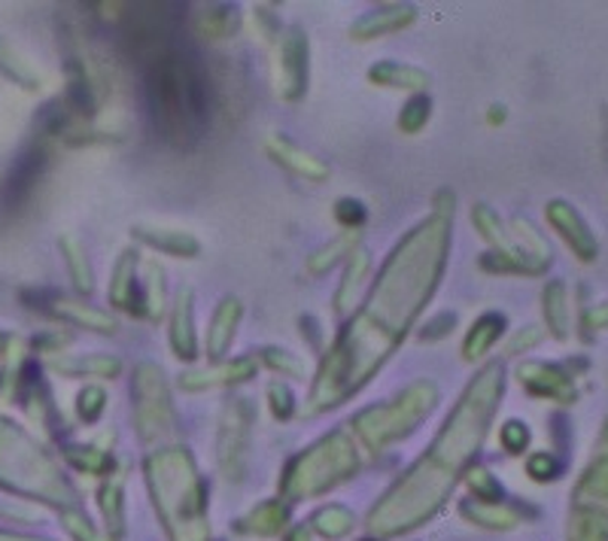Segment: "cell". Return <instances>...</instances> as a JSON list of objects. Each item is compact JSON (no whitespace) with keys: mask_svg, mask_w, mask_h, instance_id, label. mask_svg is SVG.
I'll return each instance as SVG.
<instances>
[{"mask_svg":"<svg viewBox=\"0 0 608 541\" xmlns=\"http://www.w3.org/2000/svg\"><path fill=\"white\" fill-rule=\"evenodd\" d=\"M454 228L451 216L430 213L420 220L381 265L369 298L350 314L332 347L322 354L310 384L305 414H326L369 387L390 356L402 347L411 326H418L435 289L442 286L451 259Z\"/></svg>","mask_w":608,"mask_h":541,"instance_id":"cell-1","label":"cell"},{"mask_svg":"<svg viewBox=\"0 0 608 541\" xmlns=\"http://www.w3.org/2000/svg\"><path fill=\"white\" fill-rule=\"evenodd\" d=\"M505 399V365L499 359L481 365L477 375L465 384L442 429L414 466L387 490L378 506L371 508L369 530L383 539H395L432 520L454 493L472 459L484 448L490 423Z\"/></svg>","mask_w":608,"mask_h":541,"instance_id":"cell-2","label":"cell"},{"mask_svg":"<svg viewBox=\"0 0 608 541\" xmlns=\"http://www.w3.org/2000/svg\"><path fill=\"white\" fill-rule=\"evenodd\" d=\"M144 94L158 134L179 150H189L210 122V73L192 52L167 47L146 61Z\"/></svg>","mask_w":608,"mask_h":541,"instance_id":"cell-3","label":"cell"},{"mask_svg":"<svg viewBox=\"0 0 608 541\" xmlns=\"http://www.w3.org/2000/svg\"><path fill=\"white\" fill-rule=\"evenodd\" d=\"M144 478L171 541H210V496L186 448H158L144 459Z\"/></svg>","mask_w":608,"mask_h":541,"instance_id":"cell-4","label":"cell"},{"mask_svg":"<svg viewBox=\"0 0 608 541\" xmlns=\"http://www.w3.org/2000/svg\"><path fill=\"white\" fill-rule=\"evenodd\" d=\"M442 399V389L430 377H420L414 384H408L402 392H395L393 399L383 405H369L350 420L353 436H357L359 448H365L369 453H383L393 445H399L402 438H408L418 429Z\"/></svg>","mask_w":608,"mask_h":541,"instance_id":"cell-5","label":"cell"},{"mask_svg":"<svg viewBox=\"0 0 608 541\" xmlns=\"http://www.w3.org/2000/svg\"><path fill=\"white\" fill-rule=\"evenodd\" d=\"M362 457H359L357 438H350L341 429L326 432L320 441L289 459L280 474V499H313L334 490L338 483L350 481L359 474Z\"/></svg>","mask_w":608,"mask_h":541,"instance_id":"cell-6","label":"cell"},{"mask_svg":"<svg viewBox=\"0 0 608 541\" xmlns=\"http://www.w3.org/2000/svg\"><path fill=\"white\" fill-rule=\"evenodd\" d=\"M566 541H608V417L569 506Z\"/></svg>","mask_w":608,"mask_h":541,"instance_id":"cell-7","label":"cell"},{"mask_svg":"<svg viewBox=\"0 0 608 541\" xmlns=\"http://www.w3.org/2000/svg\"><path fill=\"white\" fill-rule=\"evenodd\" d=\"M134 432L144 445H155L174 432V401L167 389L165 371L155 363H141L134 368Z\"/></svg>","mask_w":608,"mask_h":541,"instance_id":"cell-8","label":"cell"},{"mask_svg":"<svg viewBox=\"0 0 608 541\" xmlns=\"http://www.w3.org/2000/svg\"><path fill=\"white\" fill-rule=\"evenodd\" d=\"M253 423H256V411L250 399L235 396L226 401V408L219 414V429H216V462L226 481H240L247 471Z\"/></svg>","mask_w":608,"mask_h":541,"instance_id":"cell-9","label":"cell"},{"mask_svg":"<svg viewBox=\"0 0 608 541\" xmlns=\"http://www.w3.org/2000/svg\"><path fill=\"white\" fill-rule=\"evenodd\" d=\"M271 80L277 98L287 104H299L310 83V40L299 24L280 31L271 59Z\"/></svg>","mask_w":608,"mask_h":541,"instance_id":"cell-10","label":"cell"},{"mask_svg":"<svg viewBox=\"0 0 608 541\" xmlns=\"http://www.w3.org/2000/svg\"><path fill=\"white\" fill-rule=\"evenodd\" d=\"M517 380L521 387L536 396V399L557 401V405H575L578 401V387L569 368L557 363H542V359H529V363L517 365Z\"/></svg>","mask_w":608,"mask_h":541,"instance_id":"cell-11","label":"cell"},{"mask_svg":"<svg viewBox=\"0 0 608 541\" xmlns=\"http://www.w3.org/2000/svg\"><path fill=\"white\" fill-rule=\"evenodd\" d=\"M545 220L554 225V232L566 241V247L573 249L578 262H594L599 256V241L590 232V225L581 213L575 211L566 198L548 201L545 207Z\"/></svg>","mask_w":608,"mask_h":541,"instance_id":"cell-12","label":"cell"},{"mask_svg":"<svg viewBox=\"0 0 608 541\" xmlns=\"http://www.w3.org/2000/svg\"><path fill=\"white\" fill-rule=\"evenodd\" d=\"M414 22H418V7H411V3H383V7H374V10L359 16L357 22L350 24V40L369 43V40H378V37L399 34V31H405Z\"/></svg>","mask_w":608,"mask_h":541,"instance_id":"cell-13","label":"cell"},{"mask_svg":"<svg viewBox=\"0 0 608 541\" xmlns=\"http://www.w3.org/2000/svg\"><path fill=\"white\" fill-rule=\"evenodd\" d=\"M259 371V356H238V359H226V363H216L204 371H189V375H179V387L186 392H204V389L216 387H238L253 380V375Z\"/></svg>","mask_w":608,"mask_h":541,"instance_id":"cell-14","label":"cell"},{"mask_svg":"<svg viewBox=\"0 0 608 541\" xmlns=\"http://www.w3.org/2000/svg\"><path fill=\"white\" fill-rule=\"evenodd\" d=\"M167 341L179 363H192L198 356V335H195V293L192 286H179L171 319H167Z\"/></svg>","mask_w":608,"mask_h":541,"instance_id":"cell-15","label":"cell"},{"mask_svg":"<svg viewBox=\"0 0 608 541\" xmlns=\"http://www.w3.org/2000/svg\"><path fill=\"white\" fill-rule=\"evenodd\" d=\"M240 317H244V305H240L238 295H226L219 305H216L210 326H207V341H204V354L210 363H226L231 344L238 338Z\"/></svg>","mask_w":608,"mask_h":541,"instance_id":"cell-16","label":"cell"},{"mask_svg":"<svg viewBox=\"0 0 608 541\" xmlns=\"http://www.w3.org/2000/svg\"><path fill=\"white\" fill-rule=\"evenodd\" d=\"M265 153L271 155V162L280 167H287L289 174L308 180V183H322L329 180V165L320 162L317 155H310L308 150H301L299 143H292L284 134H268L265 137Z\"/></svg>","mask_w":608,"mask_h":541,"instance_id":"cell-17","label":"cell"},{"mask_svg":"<svg viewBox=\"0 0 608 541\" xmlns=\"http://www.w3.org/2000/svg\"><path fill=\"white\" fill-rule=\"evenodd\" d=\"M460 514H463L468 523H475L481 530L490 532H512L524 523L533 511L524 506H512V502H477V499H465L460 506Z\"/></svg>","mask_w":608,"mask_h":541,"instance_id":"cell-18","label":"cell"},{"mask_svg":"<svg viewBox=\"0 0 608 541\" xmlns=\"http://www.w3.org/2000/svg\"><path fill=\"white\" fill-rule=\"evenodd\" d=\"M132 235L146 244V247L162 249L167 256H177V259H198L202 256V241L186 232V228H167V225H146L137 223L132 228Z\"/></svg>","mask_w":608,"mask_h":541,"instance_id":"cell-19","label":"cell"},{"mask_svg":"<svg viewBox=\"0 0 608 541\" xmlns=\"http://www.w3.org/2000/svg\"><path fill=\"white\" fill-rule=\"evenodd\" d=\"M110 305L120 307L125 314H144V298H141V286H137V253L134 249H125L113 265Z\"/></svg>","mask_w":608,"mask_h":541,"instance_id":"cell-20","label":"cell"},{"mask_svg":"<svg viewBox=\"0 0 608 541\" xmlns=\"http://www.w3.org/2000/svg\"><path fill=\"white\" fill-rule=\"evenodd\" d=\"M508 235H512V244L517 249V256L524 262L526 274H545L550 268V247L545 237L538 235L529 220L524 216H514L508 223Z\"/></svg>","mask_w":608,"mask_h":541,"instance_id":"cell-21","label":"cell"},{"mask_svg":"<svg viewBox=\"0 0 608 541\" xmlns=\"http://www.w3.org/2000/svg\"><path fill=\"white\" fill-rule=\"evenodd\" d=\"M508 329V317L502 310H487L468 326L463 338V359L465 363H481L484 356L496 347L502 335Z\"/></svg>","mask_w":608,"mask_h":541,"instance_id":"cell-22","label":"cell"},{"mask_svg":"<svg viewBox=\"0 0 608 541\" xmlns=\"http://www.w3.org/2000/svg\"><path fill=\"white\" fill-rule=\"evenodd\" d=\"M369 83L378 89H395V92L423 94L430 85V73L405 61H378L369 68Z\"/></svg>","mask_w":608,"mask_h":541,"instance_id":"cell-23","label":"cell"},{"mask_svg":"<svg viewBox=\"0 0 608 541\" xmlns=\"http://www.w3.org/2000/svg\"><path fill=\"white\" fill-rule=\"evenodd\" d=\"M371 270V253L365 247H357L350 253V259H347L344 277L338 283V289H334V314L338 317H350L353 310H357L359 302V289H362V283L369 277Z\"/></svg>","mask_w":608,"mask_h":541,"instance_id":"cell-24","label":"cell"},{"mask_svg":"<svg viewBox=\"0 0 608 541\" xmlns=\"http://www.w3.org/2000/svg\"><path fill=\"white\" fill-rule=\"evenodd\" d=\"M289 527V506L284 499H268V502H259L253 508L250 514L235 523V530L240 535H259V539H271V535H280V532Z\"/></svg>","mask_w":608,"mask_h":541,"instance_id":"cell-25","label":"cell"},{"mask_svg":"<svg viewBox=\"0 0 608 541\" xmlns=\"http://www.w3.org/2000/svg\"><path fill=\"white\" fill-rule=\"evenodd\" d=\"M468 216H472V225H475L477 235L490 244V249H496L502 256H512L514 262H521V256H517V249L512 244V235H508V225L502 223V216L490 204H475ZM521 268H524V262H521Z\"/></svg>","mask_w":608,"mask_h":541,"instance_id":"cell-26","label":"cell"},{"mask_svg":"<svg viewBox=\"0 0 608 541\" xmlns=\"http://www.w3.org/2000/svg\"><path fill=\"white\" fill-rule=\"evenodd\" d=\"M97 506H101V514L107 520L110 541H120L122 532H125V474L122 471L110 474L107 481L101 483Z\"/></svg>","mask_w":608,"mask_h":541,"instance_id":"cell-27","label":"cell"},{"mask_svg":"<svg viewBox=\"0 0 608 541\" xmlns=\"http://www.w3.org/2000/svg\"><path fill=\"white\" fill-rule=\"evenodd\" d=\"M542 314H545V326H548L550 338L566 341L569 338V293H566V283L550 280L542 293Z\"/></svg>","mask_w":608,"mask_h":541,"instance_id":"cell-28","label":"cell"},{"mask_svg":"<svg viewBox=\"0 0 608 541\" xmlns=\"http://www.w3.org/2000/svg\"><path fill=\"white\" fill-rule=\"evenodd\" d=\"M310 532H317V535H322L326 541H341L347 539L350 532L357 530V514L350 511L347 506H338V502H332V506H322L317 508L313 514H310Z\"/></svg>","mask_w":608,"mask_h":541,"instance_id":"cell-29","label":"cell"},{"mask_svg":"<svg viewBox=\"0 0 608 541\" xmlns=\"http://www.w3.org/2000/svg\"><path fill=\"white\" fill-rule=\"evenodd\" d=\"M59 314L64 319H71L76 326H85V329L97 331V335H113V331L120 329L116 326V319L110 317L107 310H97L89 302H61Z\"/></svg>","mask_w":608,"mask_h":541,"instance_id":"cell-30","label":"cell"},{"mask_svg":"<svg viewBox=\"0 0 608 541\" xmlns=\"http://www.w3.org/2000/svg\"><path fill=\"white\" fill-rule=\"evenodd\" d=\"M61 371H68L71 377H104V380H113V377L122 375V359L110 354L76 356V359L61 363Z\"/></svg>","mask_w":608,"mask_h":541,"instance_id":"cell-31","label":"cell"},{"mask_svg":"<svg viewBox=\"0 0 608 541\" xmlns=\"http://www.w3.org/2000/svg\"><path fill=\"white\" fill-rule=\"evenodd\" d=\"M357 247H359V232H344V235H338L334 241H329V244L317 249V253H310L305 268H308V274H326V270L332 268L334 262H341L344 256H350Z\"/></svg>","mask_w":608,"mask_h":541,"instance_id":"cell-32","label":"cell"},{"mask_svg":"<svg viewBox=\"0 0 608 541\" xmlns=\"http://www.w3.org/2000/svg\"><path fill=\"white\" fill-rule=\"evenodd\" d=\"M238 12L231 7H210V10H202V16L195 19V28L198 34L210 37V40H226V37L238 34Z\"/></svg>","mask_w":608,"mask_h":541,"instance_id":"cell-33","label":"cell"},{"mask_svg":"<svg viewBox=\"0 0 608 541\" xmlns=\"http://www.w3.org/2000/svg\"><path fill=\"white\" fill-rule=\"evenodd\" d=\"M40 171H43V153H24L16 167H12L10 180H7V192H10V198H24L28 195V188L34 186V180L40 177Z\"/></svg>","mask_w":608,"mask_h":541,"instance_id":"cell-34","label":"cell"},{"mask_svg":"<svg viewBox=\"0 0 608 541\" xmlns=\"http://www.w3.org/2000/svg\"><path fill=\"white\" fill-rule=\"evenodd\" d=\"M144 270V314L150 319H162V310H165V268L158 259H146Z\"/></svg>","mask_w":608,"mask_h":541,"instance_id":"cell-35","label":"cell"},{"mask_svg":"<svg viewBox=\"0 0 608 541\" xmlns=\"http://www.w3.org/2000/svg\"><path fill=\"white\" fill-rule=\"evenodd\" d=\"M465 487H468V493L477 502H502L505 499V487L502 481L484 466H468V471L463 474Z\"/></svg>","mask_w":608,"mask_h":541,"instance_id":"cell-36","label":"cell"},{"mask_svg":"<svg viewBox=\"0 0 608 541\" xmlns=\"http://www.w3.org/2000/svg\"><path fill=\"white\" fill-rule=\"evenodd\" d=\"M61 249H64V259H68V268H71L73 286L80 289V293H92V265L85 259L83 247L76 244V237H61Z\"/></svg>","mask_w":608,"mask_h":541,"instance_id":"cell-37","label":"cell"},{"mask_svg":"<svg viewBox=\"0 0 608 541\" xmlns=\"http://www.w3.org/2000/svg\"><path fill=\"white\" fill-rule=\"evenodd\" d=\"M432 119V98L430 94H411L408 104L399 113V131L402 134H420L430 125Z\"/></svg>","mask_w":608,"mask_h":541,"instance_id":"cell-38","label":"cell"},{"mask_svg":"<svg viewBox=\"0 0 608 541\" xmlns=\"http://www.w3.org/2000/svg\"><path fill=\"white\" fill-rule=\"evenodd\" d=\"M68 459L71 466L89 474H113L116 469V459L107 448H68Z\"/></svg>","mask_w":608,"mask_h":541,"instance_id":"cell-39","label":"cell"},{"mask_svg":"<svg viewBox=\"0 0 608 541\" xmlns=\"http://www.w3.org/2000/svg\"><path fill=\"white\" fill-rule=\"evenodd\" d=\"M107 389L95 387V384H89V387L80 389V396H76V414L83 417L85 423H95L101 420V414L107 411Z\"/></svg>","mask_w":608,"mask_h":541,"instance_id":"cell-40","label":"cell"},{"mask_svg":"<svg viewBox=\"0 0 608 541\" xmlns=\"http://www.w3.org/2000/svg\"><path fill=\"white\" fill-rule=\"evenodd\" d=\"M268 411L275 420L280 423H287L292 420V414H296V392L284 384V380H275V384H268Z\"/></svg>","mask_w":608,"mask_h":541,"instance_id":"cell-41","label":"cell"},{"mask_svg":"<svg viewBox=\"0 0 608 541\" xmlns=\"http://www.w3.org/2000/svg\"><path fill=\"white\" fill-rule=\"evenodd\" d=\"M526 474L538 483H550L563 474V462L550 450H538L526 459Z\"/></svg>","mask_w":608,"mask_h":541,"instance_id":"cell-42","label":"cell"},{"mask_svg":"<svg viewBox=\"0 0 608 541\" xmlns=\"http://www.w3.org/2000/svg\"><path fill=\"white\" fill-rule=\"evenodd\" d=\"M259 359H262V365H268L271 371H277V375L305 377V365H301L299 356H292L289 350H280V347H262V350H259Z\"/></svg>","mask_w":608,"mask_h":541,"instance_id":"cell-43","label":"cell"},{"mask_svg":"<svg viewBox=\"0 0 608 541\" xmlns=\"http://www.w3.org/2000/svg\"><path fill=\"white\" fill-rule=\"evenodd\" d=\"M529 441H533V432H529V426L524 423V420H517V417H512V420H505L499 429V445L508 453H524L526 448H529Z\"/></svg>","mask_w":608,"mask_h":541,"instance_id":"cell-44","label":"cell"},{"mask_svg":"<svg viewBox=\"0 0 608 541\" xmlns=\"http://www.w3.org/2000/svg\"><path fill=\"white\" fill-rule=\"evenodd\" d=\"M332 216H334V223L341 225L344 232H359L369 213H365V204H362V201L338 198L332 207Z\"/></svg>","mask_w":608,"mask_h":541,"instance_id":"cell-45","label":"cell"},{"mask_svg":"<svg viewBox=\"0 0 608 541\" xmlns=\"http://www.w3.org/2000/svg\"><path fill=\"white\" fill-rule=\"evenodd\" d=\"M456 326V314L454 310H442L426 323V329H420V341H442L447 338Z\"/></svg>","mask_w":608,"mask_h":541,"instance_id":"cell-46","label":"cell"},{"mask_svg":"<svg viewBox=\"0 0 608 541\" xmlns=\"http://www.w3.org/2000/svg\"><path fill=\"white\" fill-rule=\"evenodd\" d=\"M542 338H545V331L538 329V326H524L521 331H514V338L508 341V347H505V356L526 354V350L538 347V344H542Z\"/></svg>","mask_w":608,"mask_h":541,"instance_id":"cell-47","label":"cell"},{"mask_svg":"<svg viewBox=\"0 0 608 541\" xmlns=\"http://www.w3.org/2000/svg\"><path fill=\"white\" fill-rule=\"evenodd\" d=\"M581 323H585L590 331H599V329H608V302H602V305H594L587 307L585 317H581Z\"/></svg>","mask_w":608,"mask_h":541,"instance_id":"cell-48","label":"cell"},{"mask_svg":"<svg viewBox=\"0 0 608 541\" xmlns=\"http://www.w3.org/2000/svg\"><path fill=\"white\" fill-rule=\"evenodd\" d=\"M317 319L313 317H301V335H305V341H310V347H320V341H317Z\"/></svg>","mask_w":608,"mask_h":541,"instance_id":"cell-49","label":"cell"},{"mask_svg":"<svg viewBox=\"0 0 608 541\" xmlns=\"http://www.w3.org/2000/svg\"><path fill=\"white\" fill-rule=\"evenodd\" d=\"M508 119V110H505V104H493L487 110V122L490 125H502Z\"/></svg>","mask_w":608,"mask_h":541,"instance_id":"cell-50","label":"cell"},{"mask_svg":"<svg viewBox=\"0 0 608 541\" xmlns=\"http://www.w3.org/2000/svg\"><path fill=\"white\" fill-rule=\"evenodd\" d=\"M287 541H313V532L308 527H296V530H289Z\"/></svg>","mask_w":608,"mask_h":541,"instance_id":"cell-51","label":"cell"},{"mask_svg":"<svg viewBox=\"0 0 608 541\" xmlns=\"http://www.w3.org/2000/svg\"><path fill=\"white\" fill-rule=\"evenodd\" d=\"M362 541H381V539H362Z\"/></svg>","mask_w":608,"mask_h":541,"instance_id":"cell-52","label":"cell"}]
</instances>
